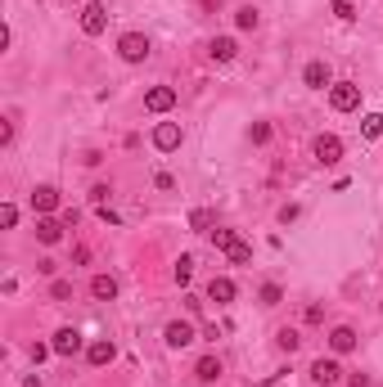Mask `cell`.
I'll return each mask as SVG.
<instances>
[{"mask_svg":"<svg viewBox=\"0 0 383 387\" xmlns=\"http://www.w3.org/2000/svg\"><path fill=\"white\" fill-rule=\"evenodd\" d=\"M149 36L145 32H127V36H118V59L122 63H145L149 59Z\"/></svg>","mask_w":383,"mask_h":387,"instance_id":"1","label":"cell"},{"mask_svg":"<svg viewBox=\"0 0 383 387\" xmlns=\"http://www.w3.org/2000/svg\"><path fill=\"white\" fill-rule=\"evenodd\" d=\"M329 104H334V113H357L361 108V86H357V81H334V86H329Z\"/></svg>","mask_w":383,"mask_h":387,"instance_id":"2","label":"cell"},{"mask_svg":"<svg viewBox=\"0 0 383 387\" xmlns=\"http://www.w3.org/2000/svg\"><path fill=\"white\" fill-rule=\"evenodd\" d=\"M104 27H109V5H104V0H91V5L81 9V36H104Z\"/></svg>","mask_w":383,"mask_h":387,"instance_id":"3","label":"cell"},{"mask_svg":"<svg viewBox=\"0 0 383 387\" xmlns=\"http://www.w3.org/2000/svg\"><path fill=\"white\" fill-rule=\"evenodd\" d=\"M311 158H315L320 167L343 163V140H338V135H315V140H311Z\"/></svg>","mask_w":383,"mask_h":387,"instance_id":"4","label":"cell"},{"mask_svg":"<svg viewBox=\"0 0 383 387\" xmlns=\"http://www.w3.org/2000/svg\"><path fill=\"white\" fill-rule=\"evenodd\" d=\"M162 343H167L171 352H185V347L194 343V324H189V320H171V324L162 329Z\"/></svg>","mask_w":383,"mask_h":387,"instance_id":"5","label":"cell"},{"mask_svg":"<svg viewBox=\"0 0 383 387\" xmlns=\"http://www.w3.org/2000/svg\"><path fill=\"white\" fill-rule=\"evenodd\" d=\"M180 126L176 122H158V126H153V149H158V154H171V149H180Z\"/></svg>","mask_w":383,"mask_h":387,"instance_id":"6","label":"cell"},{"mask_svg":"<svg viewBox=\"0 0 383 387\" xmlns=\"http://www.w3.org/2000/svg\"><path fill=\"white\" fill-rule=\"evenodd\" d=\"M302 86H311V90H329V86H334L329 63H325V59H311V63L302 68Z\"/></svg>","mask_w":383,"mask_h":387,"instance_id":"7","label":"cell"},{"mask_svg":"<svg viewBox=\"0 0 383 387\" xmlns=\"http://www.w3.org/2000/svg\"><path fill=\"white\" fill-rule=\"evenodd\" d=\"M176 108V90L171 86H149L145 90V113H171Z\"/></svg>","mask_w":383,"mask_h":387,"instance_id":"8","label":"cell"},{"mask_svg":"<svg viewBox=\"0 0 383 387\" xmlns=\"http://www.w3.org/2000/svg\"><path fill=\"white\" fill-rule=\"evenodd\" d=\"M311 379H315V383H320V387H334V383H338V379H343V365H338V361H334V356H320V361H315V365H311Z\"/></svg>","mask_w":383,"mask_h":387,"instance_id":"9","label":"cell"},{"mask_svg":"<svg viewBox=\"0 0 383 387\" xmlns=\"http://www.w3.org/2000/svg\"><path fill=\"white\" fill-rule=\"evenodd\" d=\"M357 343H361V338H357V329H352V324H338V329L329 334V352H334V356L357 352Z\"/></svg>","mask_w":383,"mask_h":387,"instance_id":"10","label":"cell"},{"mask_svg":"<svg viewBox=\"0 0 383 387\" xmlns=\"http://www.w3.org/2000/svg\"><path fill=\"white\" fill-rule=\"evenodd\" d=\"M113 356H118V347H113L109 338H95V343L86 347V361H91L95 370H104V365H113Z\"/></svg>","mask_w":383,"mask_h":387,"instance_id":"11","label":"cell"},{"mask_svg":"<svg viewBox=\"0 0 383 387\" xmlns=\"http://www.w3.org/2000/svg\"><path fill=\"white\" fill-rule=\"evenodd\" d=\"M54 207H59V190H54V185H36V190H32V212L50 216Z\"/></svg>","mask_w":383,"mask_h":387,"instance_id":"12","label":"cell"},{"mask_svg":"<svg viewBox=\"0 0 383 387\" xmlns=\"http://www.w3.org/2000/svg\"><path fill=\"white\" fill-rule=\"evenodd\" d=\"M50 347H54V356H77L81 352V334H77V329H59Z\"/></svg>","mask_w":383,"mask_h":387,"instance_id":"13","label":"cell"},{"mask_svg":"<svg viewBox=\"0 0 383 387\" xmlns=\"http://www.w3.org/2000/svg\"><path fill=\"white\" fill-rule=\"evenodd\" d=\"M221 374H226L221 356H203V361L194 365V379H198V383H217V379H221Z\"/></svg>","mask_w":383,"mask_h":387,"instance_id":"14","label":"cell"},{"mask_svg":"<svg viewBox=\"0 0 383 387\" xmlns=\"http://www.w3.org/2000/svg\"><path fill=\"white\" fill-rule=\"evenodd\" d=\"M208 54H212L217 63H230V59H235V54H239V41H235V36H212V45H208Z\"/></svg>","mask_w":383,"mask_h":387,"instance_id":"15","label":"cell"},{"mask_svg":"<svg viewBox=\"0 0 383 387\" xmlns=\"http://www.w3.org/2000/svg\"><path fill=\"white\" fill-rule=\"evenodd\" d=\"M235 293H239V288H235V279H226V275H217L212 284H208V297H212L217 306H226V302H235Z\"/></svg>","mask_w":383,"mask_h":387,"instance_id":"16","label":"cell"},{"mask_svg":"<svg viewBox=\"0 0 383 387\" xmlns=\"http://www.w3.org/2000/svg\"><path fill=\"white\" fill-rule=\"evenodd\" d=\"M91 297L95 302H113V297H118V279H113V275H95L91 279Z\"/></svg>","mask_w":383,"mask_h":387,"instance_id":"17","label":"cell"},{"mask_svg":"<svg viewBox=\"0 0 383 387\" xmlns=\"http://www.w3.org/2000/svg\"><path fill=\"white\" fill-rule=\"evenodd\" d=\"M36 239H41L45 248H50V243H59V239H63V225L54 221V216H41V221H36Z\"/></svg>","mask_w":383,"mask_h":387,"instance_id":"18","label":"cell"},{"mask_svg":"<svg viewBox=\"0 0 383 387\" xmlns=\"http://www.w3.org/2000/svg\"><path fill=\"white\" fill-rule=\"evenodd\" d=\"M235 27L239 32H257V27H262V14H257L253 5H239L235 9Z\"/></svg>","mask_w":383,"mask_h":387,"instance_id":"19","label":"cell"},{"mask_svg":"<svg viewBox=\"0 0 383 387\" xmlns=\"http://www.w3.org/2000/svg\"><path fill=\"white\" fill-rule=\"evenodd\" d=\"M275 347H280V352H298V347H302V334H298V329H280V334H275Z\"/></svg>","mask_w":383,"mask_h":387,"instance_id":"20","label":"cell"},{"mask_svg":"<svg viewBox=\"0 0 383 387\" xmlns=\"http://www.w3.org/2000/svg\"><path fill=\"white\" fill-rule=\"evenodd\" d=\"M361 135H366V140L383 135V113H366V117H361Z\"/></svg>","mask_w":383,"mask_h":387,"instance_id":"21","label":"cell"},{"mask_svg":"<svg viewBox=\"0 0 383 387\" xmlns=\"http://www.w3.org/2000/svg\"><path fill=\"white\" fill-rule=\"evenodd\" d=\"M208 234H212V248H217V252H230V248L239 243L235 230H208Z\"/></svg>","mask_w":383,"mask_h":387,"instance_id":"22","label":"cell"},{"mask_svg":"<svg viewBox=\"0 0 383 387\" xmlns=\"http://www.w3.org/2000/svg\"><path fill=\"white\" fill-rule=\"evenodd\" d=\"M171 275H176V284H180V288H185L189 279H194V257H189V252H185V257L176 261V270H171Z\"/></svg>","mask_w":383,"mask_h":387,"instance_id":"23","label":"cell"},{"mask_svg":"<svg viewBox=\"0 0 383 387\" xmlns=\"http://www.w3.org/2000/svg\"><path fill=\"white\" fill-rule=\"evenodd\" d=\"M257 302H262V306H280V302H284V288H280V284H262Z\"/></svg>","mask_w":383,"mask_h":387,"instance_id":"24","label":"cell"},{"mask_svg":"<svg viewBox=\"0 0 383 387\" xmlns=\"http://www.w3.org/2000/svg\"><path fill=\"white\" fill-rule=\"evenodd\" d=\"M226 257H230V261H235V266H248V261H253V248H248V243H244V239H239V243H235V248H230V252H226Z\"/></svg>","mask_w":383,"mask_h":387,"instance_id":"25","label":"cell"},{"mask_svg":"<svg viewBox=\"0 0 383 387\" xmlns=\"http://www.w3.org/2000/svg\"><path fill=\"white\" fill-rule=\"evenodd\" d=\"M248 140H253V145H271V122H253Z\"/></svg>","mask_w":383,"mask_h":387,"instance_id":"26","label":"cell"},{"mask_svg":"<svg viewBox=\"0 0 383 387\" xmlns=\"http://www.w3.org/2000/svg\"><path fill=\"white\" fill-rule=\"evenodd\" d=\"M208 225H212V212H203V207H194V212H189V230H198V234H203Z\"/></svg>","mask_w":383,"mask_h":387,"instance_id":"27","label":"cell"},{"mask_svg":"<svg viewBox=\"0 0 383 387\" xmlns=\"http://www.w3.org/2000/svg\"><path fill=\"white\" fill-rule=\"evenodd\" d=\"M334 18H343V23H352V18H357V5H352V0H334Z\"/></svg>","mask_w":383,"mask_h":387,"instance_id":"28","label":"cell"},{"mask_svg":"<svg viewBox=\"0 0 383 387\" xmlns=\"http://www.w3.org/2000/svg\"><path fill=\"white\" fill-rule=\"evenodd\" d=\"M50 297H54V302H68V297H72V284H68V279H54V284H50Z\"/></svg>","mask_w":383,"mask_h":387,"instance_id":"29","label":"cell"},{"mask_svg":"<svg viewBox=\"0 0 383 387\" xmlns=\"http://www.w3.org/2000/svg\"><path fill=\"white\" fill-rule=\"evenodd\" d=\"M0 225H5V230H14V225H18V207H14V203L0 207Z\"/></svg>","mask_w":383,"mask_h":387,"instance_id":"30","label":"cell"},{"mask_svg":"<svg viewBox=\"0 0 383 387\" xmlns=\"http://www.w3.org/2000/svg\"><path fill=\"white\" fill-rule=\"evenodd\" d=\"M109 198H113V185H95V190H91V203H95V207H104Z\"/></svg>","mask_w":383,"mask_h":387,"instance_id":"31","label":"cell"},{"mask_svg":"<svg viewBox=\"0 0 383 387\" xmlns=\"http://www.w3.org/2000/svg\"><path fill=\"white\" fill-rule=\"evenodd\" d=\"M298 212H302L298 203H284V207H280V221H284V225H289V221H298Z\"/></svg>","mask_w":383,"mask_h":387,"instance_id":"32","label":"cell"},{"mask_svg":"<svg viewBox=\"0 0 383 387\" xmlns=\"http://www.w3.org/2000/svg\"><path fill=\"white\" fill-rule=\"evenodd\" d=\"M14 145V122H5V126H0V149H9Z\"/></svg>","mask_w":383,"mask_h":387,"instance_id":"33","label":"cell"},{"mask_svg":"<svg viewBox=\"0 0 383 387\" xmlns=\"http://www.w3.org/2000/svg\"><path fill=\"white\" fill-rule=\"evenodd\" d=\"M302 320H306V324H320V320H325V306H306Z\"/></svg>","mask_w":383,"mask_h":387,"instance_id":"34","label":"cell"},{"mask_svg":"<svg viewBox=\"0 0 383 387\" xmlns=\"http://www.w3.org/2000/svg\"><path fill=\"white\" fill-rule=\"evenodd\" d=\"M50 352H54V347H45V343H32V361H36V365H41Z\"/></svg>","mask_w":383,"mask_h":387,"instance_id":"35","label":"cell"},{"mask_svg":"<svg viewBox=\"0 0 383 387\" xmlns=\"http://www.w3.org/2000/svg\"><path fill=\"white\" fill-rule=\"evenodd\" d=\"M153 185H158V190H176V181H171L167 172H158V176H153Z\"/></svg>","mask_w":383,"mask_h":387,"instance_id":"36","label":"cell"},{"mask_svg":"<svg viewBox=\"0 0 383 387\" xmlns=\"http://www.w3.org/2000/svg\"><path fill=\"white\" fill-rule=\"evenodd\" d=\"M198 5H203V14H221V5H226V0H198Z\"/></svg>","mask_w":383,"mask_h":387,"instance_id":"37","label":"cell"},{"mask_svg":"<svg viewBox=\"0 0 383 387\" xmlns=\"http://www.w3.org/2000/svg\"><path fill=\"white\" fill-rule=\"evenodd\" d=\"M347 387H370V374H352V379H347Z\"/></svg>","mask_w":383,"mask_h":387,"instance_id":"38","label":"cell"}]
</instances>
